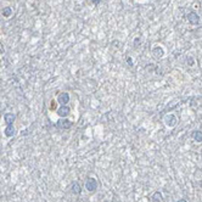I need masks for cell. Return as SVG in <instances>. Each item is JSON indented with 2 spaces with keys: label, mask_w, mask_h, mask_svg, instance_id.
Segmentation results:
<instances>
[{
  "label": "cell",
  "mask_w": 202,
  "mask_h": 202,
  "mask_svg": "<svg viewBox=\"0 0 202 202\" xmlns=\"http://www.w3.org/2000/svg\"><path fill=\"white\" fill-rule=\"evenodd\" d=\"M192 139L196 142H202V130H195L192 133Z\"/></svg>",
  "instance_id": "12"
},
{
  "label": "cell",
  "mask_w": 202,
  "mask_h": 202,
  "mask_svg": "<svg viewBox=\"0 0 202 202\" xmlns=\"http://www.w3.org/2000/svg\"><path fill=\"white\" fill-rule=\"evenodd\" d=\"M71 192L73 195H80L82 194V186L77 181H73L71 185Z\"/></svg>",
  "instance_id": "9"
},
{
  "label": "cell",
  "mask_w": 202,
  "mask_h": 202,
  "mask_svg": "<svg viewBox=\"0 0 202 202\" xmlns=\"http://www.w3.org/2000/svg\"><path fill=\"white\" fill-rule=\"evenodd\" d=\"M72 126H73V122L67 119V118H61V119H59L57 123H56V127H57L59 129H64V130L71 129Z\"/></svg>",
  "instance_id": "4"
},
{
  "label": "cell",
  "mask_w": 202,
  "mask_h": 202,
  "mask_svg": "<svg viewBox=\"0 0 202 202\" xmlns=\"http://www.w3.org/2000/svg\"><path fill=\"white\" fill-rule=\"evenodd\" d=\"M177 202H188V201H186L185 199H180V200H178Z\"/></svg>",
  "instance_id": "18"
},
{
  "label": "cell",
  "mask_w": 202,
  "mask_h": 202,
  "mask_svg": "<svg viewBox=\"0 0 202 202\" xmlns=\"http://www.w3.org/2000/svg\"><path fill=\"white\" fill-rule=\"evenodd\" d=\"M1 14H2L4 17H10V16L12 15V9L9 7V6H6V7H4V9L1 10Z\"/></svg>",
  "instance_id": "13"
},
{
  "label": "cell",
  "mask_w": 202,
  "mask_h": 202,
  "mask_svg": "<svg viewBox=\"0 0 202 202\" xmlns=\"http://www.w3.org/2000/svg\"><path fill=\"white\" fill-rule=\"evenodd\" d=\"M127 65H128L129 67H133V66H134V62H133V59H132V57H129V56L127 57Z\"/></svg>",
  "instance_id": "15"
},
{
  "label": "cell",
  "mask_w": 202,
  "mask_h": 202,
  "mask_svg": "<svg viewBox=\"0 0 202 202\" xmlns=\"http://www.w3.org/2000/svg\"><path fill=\"white\" fill-rule=\"evenodd\" d=\"M56 101H57L60 105H67L68 102H69V94L66 93V91L60 93V94L57 95V100Z\"/></svg>",
  "instance_id": "7"
},
{
  "label": "cell",
  "mask_w": 202,
  "mask_h": 202,
  "mask_svg": "<svg viewBox=\"0 0 202 202\" xmlns=\"http://www.w3.org/2000/svg\"><path fill=\"white\" fill-rule=\"evenodd\" d=\"M101 0H91V2L94 4V5H98V4H100Z\"/></svg>",
  "instance_id": "17"
},
{
  "label": "cell",
  "mask_w": 202,
  "mask_h": 202,
  "mask_svg": "<svg viewBox=\"0 0 202 202\" xmlns=\"http://www.w3.org/2000/svg\"><path fill=\"white\" fill-rule=\"evenodd\" d=\"M186 64L190 66V67H192L194 65H195V59L191 56V55H189V56H186Z\"/></svg>",
  "instance_id": "14"
},
{
  "label": "cell",
  "mask_w": 202,
  "mask_h": 202,
  "mask_svg": "<svg viewBox=\"0 0 202 202\" xmlns=\"http://www.w3.org/2000/svg\"><path fill=\"white\" fill-rule=\"evenodd\" d=\"M4 134H5V136H7V138H12V136H15V134H16V129H15L14 124H11V126H6V128L4 129Z\"/></svg>",
  "instance_id": "10"
},
{
  "label": "cell",
  "mask_w": 202,
  "mask_h": 202,
  "mask_svg": "<svg viewBox=\"0 0 202 202\" xmlns=\"http://www.w3.org/2000/svg\"><path fill=\"white\" fill-rule=\"evenodd\" d=\"M151 202H163V196L160 191H156L153 192L152 197H151Z\"/></svg>",
  "instance_id": "11"
},
{
  "label": "cell",
  "mask_w": 202,
  "mask_h": 202,
  "mask_svg": "<svg viewBox=\"0 0 202 202\" xmlns=\"http://www.w3.org/2000/svg\"><path fill=\"white\" fill-rule=\"evenodd\" d=\"M85 189L89 191V192H95L98 190V180L93 177H89L85 181Z\"/></svg>",
  "instance_id": "2"
},
{
  "label": "cell",
  "mask_w": 202,
  "mask_h": 202,
  "mask_svg": "<svg viewBox=\"0 0 202 202\" xmlns=\"http://www.w3.org/2000/svg\"><path fill=\"white\" fill-rule=\"evenodd\" d=\"M15 121H16V115H15V113L9 112V113H5V115H4V122H5L6 126L14 124Z\"/></svg>",
  "instance_id": "8"
},
{
  "label": "cell",
  "mask_w": 202,
  "mask_h": 202,
  "mask_svg": "<svg viewBox=\"0 0 202 202\" xmlns=\"http://www.w3.org/2000/svg\"><path fill=\"white\" fill-rule=\"evenodd\" d=\"M139 41H140V39H139V38H136V39L134 40V48L135 49H138V48H139V45L141 44V43H139Z\"/></svg>",
  "instance_id": "16"
},
{
  "label": "cell",
  "mask_w": 202,
  "mask_h": 202,
  "mask_svg": "<svg viewBox=\"0 0 202 202\" xmlns=\"http://www.w3.org/2000/svg\"><path fill=\"white\" fill-rule=\"evenodd\" d=\"M151 54H152V56H153L155 59H157V60H160V59H162V57L165 56V49H163L162 46H160V45H157V46H155V48L152 49V51H151Z\"/></svg>",
  "instance_id": "5"
},
{
  "label": "cell",
  "mask_w": 202,
  "mask_h": 202,
  "mask_svg": "<svg viewBox=\"0 0 202 202\" xmlns=\"http://www.w3.org/2000/svg\"><path fill=\"white\" fill-rule=\"evenodd\" d=\"M57 115L61 117V118H65V117H67L68 115H69V112H71V108L68 107L67 105H61L59 108H57Z\"/></svg>",
  "instance_id": "6"
},
{
  "label": "cell",
  "mask_w": 202,
  "mask_h": 202,
  "mask_svg": "<svg viewBox=\"0 0 202 202\" xmlns=\"http://www.w3.org/2000/svg\"><path fill=\"white\" fill-rule=\"evenodd\" d=\"M186 18H188L189 23L192 25V26H197V25H200V21H201L200 16H199L195 11H189V12L186 14Z\"/></svg>",
  "instance_id": "3"
},
{
  "label": "cell",
  "mask_w": 202,
  "mask_h": 202,
  "mask_svg": "<svg viewBox=\"0 0 202 202\" xmlns=\"http://www.w3.org/2000/svg\"><path fill=\"white\" fill-rule=\"evenodd\" d=\"M163 122H165V124H166L167 127L173 128V127H175L177 123H178V117H177L174 113H167V115L163 117Z\"/></svg>",
  "instance_id": "1"
}]
</instances>
